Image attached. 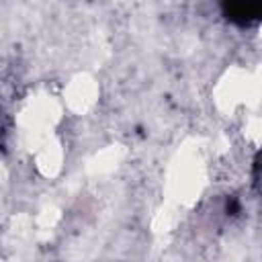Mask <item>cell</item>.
Here are the masks:
<instances>
[{"instance_id":"cell-1","label":"cell","mask_w":262,"mask_h":262,"mask_svg":"<svg viewBox=\"0 0 262 262\" xmlns=\"http://www.w3.org/2000/svg\"><path fill=\"white\" fill-rule=\"evenodd\" d=\"M223 16L239 27L262 20V2H225L221 6Z\"/></svg>"},{"instance_id":"cell-2","label":"cell","mask_w":262,"mask_h":262,"mask_svg":"<svg viewBox=\"0 0 262 262\" xmlns=\"http://www.w3.org/2000/svg\"><path fill=\"white\" fill-rule=\"evenodd\" d=\"M254 186L262 192V151L254 160Z\"/></svg>"}]
</instances>
